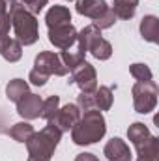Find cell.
<instances>
[{
  "instance_id": "484cf974",
  "label": "cell",
  "mask_w": 159,
  "mask_h": 161,
  "mask_svg": "<svg viewBox=\"0 0 159 161\" xmlns=\"http://www.w3.org/2000/svg\"><path fill=\"white\" fill-rule=\"evenodd\" d=\"M19 2H21V4H23V6L30 11V13L38 15L41 9L47 6V2H49V0H19Z\"/></svg>"
},
{
  "instance_id": "83f0119b",
  "label": "cell",
  "mask_w": 159,
  "mask_h": 161,
  "mask_svg": "<svg viewBox=\"0 0 159 161\" xmlns=\"http://www.w3.org/2000/svg\"><path fill=\"white\" fill-rule=\"evenodd\" d=\"M75 161H99L94 154H90V152H82V154H79L77 158H75Z\"/></svg>"
},
{
  "instance_id": "8fae6325",
  "label": "cell",
  "mask_w": 159,
  "mask_h": 161,
  "mask_svg": "<svg viewBox=\"0 0 159 161\" xmlns=\"http://www.w3.org/2000/svg\"><path fill=\"white\" fill-rule=\"evenodd\" d=\"M41 105H43V99H41L38 94H32L28 92L26 96H23L19 101H17V113L21 118L25 120H36L41 116Z\"/></svg>"
},
{
  "instance_id": "4316f807",
  "label": "cell",
  "mask_w": 159,
  "mask_h": 161,
  "mask_svg": "<svg viewBox=\"0 0 159 161\" xmlns=\"http://www.w3.org/2000/svg\"><path fill=\"white\" fill-rule=\"evenodd\" d=\"M28 80H30L34 86H43V84L49 80V77L43 75V73H40V71H36V69H32V71L28 73Z\"/></svg>"
},
{
  "instance_id": "ba28073f",
  "label": "cell",
  "mask_w": 159,
  "mask_h": 161,
  "mask_svg": "<svg viewBox=\"0 0 159 161\" xmlns=\"http://www.w3.org/2000/svg\"><path fill=\"white\" fill-rule=\"evenodd\" d=\"M68 82H75L80 88V92H94L97 88V73L96 68L92 64H88L86 60L80 62L77 68L71 69V80Z\"/></svg>"
},
{
  "instance_id": "44dd1931",
  "label": "cell",
  "mask_w": 159,
  "mask_h": 161,
  "mask_svg": "<svg viewBox=\"0 0 159 161\" xmlns=\"http://www.w3.org/2000/svg\"><path fill=\"white\" fill-rule=\"evenodd\" d=\"M60 60L64 62V66L68 68V71H71L73 68H77L80 62H84V53L75 45L73 49H66L60 53Z\"/></svg>"
},
{
  "instance_id": "d6986e66",
  "label": "cell",
  "mask_w": 159,
  "mask_h": 161,
  "mask_svg": "<svg viewBox=\"0 0 159 161\" xmlns=\"http://www.w3.org/2000/svg\"><path fill=\"white\" fill-rule=\"evenodd\" d=\"M28 94V82L23 79H11L8 84H6V96L9 101L17 103L23 96Z\"/></svg>"
},
{
  "instance_id": "3957f363",
  "label": "cell",
  "mask_w": 159,
  "mask_h": 161,
  "mask_svg": "<svg viewBox=\"0 0 159 161\" xmlns=\"http://www.w3.org/2000/svg\"><path fill=\"white\" fill-rule=\"evenodd\" d=\"M62 139V133L47 124L40 133H34L25 144H26V150H28V158H40V159H51L54 156V150L58 146Z\"/></svg>"
},
{
  "instance_id": "cb8c5ba5",
  "label": "cell",
  "mask_w": 159,
  "mask_h": 161,
  "mask_svg": "<svg viewBox=\"0 0 159 161\" xmlns=\"http://www.w3.org/2000/svg\"><path fill=\"white\" fill-rule=\"evenodd\" d=\"M129 73H131L137 80H152V77H154V75H152V69H150L146 64H139V62L129 66Z\"/></svg>"
},
{
  "instance_id": "2e32d148",
  "label": "cell",
  "mask_w": 159,
  "mask_h": 161,
  "mask_svg": "<svg viewBox=\"0 0 159 161\" xmlns=\"http://www.w3.org/2000/svg\"><path fill=\"white\" fill-rule=\"evenodd\" d=\"M150 137H152V133H150V129H148L142 122H133V124L127 127V139L131 141V144H133L135 148L140 146V144H144Z\"/></svg>"
},
{
  "instance_id": "7a4b0ae2",
  "label": "cell",
  "mask_w": 159,
  "mask_h": 161,
  "mask_svg": "<svg viewBox=\"0 0 159 161\" xmlns=\"http://www.w3.org/2000/svg\"><path fill=\"white\" fill-rule=\"evenodd\" d=\"M107 133V122L101 111H86L71 127V141L79 146H88L101 141Z\"/></svg>"
},
{
  "instance_id": "277c9868",
  "label": "cell",
  "mask_w": 159,
  "mask_h": 161,
  "mask_svg": "<svg viewBox=\"0 0 159 161\" xmlns=\"http://www.w3.org/2000/svg\"><path fill=\"white\" fill-rule=\"evenodd\" d=\"M75 45L79 47L84 54L90 53L97 60H109L112 56V45L101 36V30L96 28L94 25H88L80 32H77Z\"/></svg>"
},
{
  "instance_id": "4fadbf2b",
  "label": "cell",
  "mask_w": 159,
  "mask_h": 161,
  "mask_svg": "<svg viewBox=\"0 0 159 161\" xmlns=\"http://www.w3.org/2000/svg\"><path fill=\"white\" fill-rule=\"evenodd\" d=\"M0 54H2V58H4L6 62H9V64L19 62L21 56H23V45L15 40V38L6 36L4 40L0 41Z\"/></svg>"
},
{
  "instance_id": "ac0fdd59",
  "label": "cell",
  "mask_w": 159,
  "mask_h": 161,
  "mask_svg": "<svg viewBox=\"0 0 159 161\" xmlns=\"http://www.w3.org/2000/svg\"><path fill=\"white\" fill-rule=\"evenodd\" d=\"M94 101H96V109L97 111H109L112 107L114 96H112V88L109 86H99L94 90Z\"/></svg>"
},
{
  "instance_id": "603a6c76",
  "label": "cell",
  "mask_w": 159,
  "mask_h": 161,
  "mask_svg": "<svg viewBox=\"0 0 159 161\" xmlns=\"http://www.w3.org/2000/svg\"><path fill=\"white\" fill-rule=\"evenodd\" d=\"M9 15H8V0H0V41L6 36H9Z\"/></svg>"
},
{
  "instance_id": "9a60e30c",
  "label": "cell",
  "mask_w": 159,
  "mask_h": 161,
  "mask_svg": "<svg viewBox=\"0 0 159 161\" xmlns=\"http://www.w3.org/2000/svg\"><path fill=\"white\" fill-rule=\"evenodd\" d=\"M140 36L150 43L159 41V19L156 15H144L140 21Z\"/></svg>"
},
{
  "instance_id": "5bb4252c",
  "label": "cell",
  "mask_w": 159,
  "mask_h": 161,
  "mask_svg": "<svg viewBox=\"0 0 159 161\" xmlns=\"http://www.w3.org/2000/svg\"><path fill=\"white\" fill-rule=\"evenodd\" d=\"M45 23L49 28L60 26V25H69L71 23V11L66 6H52L45 15Z\"/></svg>"
},
{
  "instance_id": "ffe728a7",
  "label": "cell",
  "mask_w": 159,
  "mask_h": 161,
  "mask_svg": "<svg viewBox=\"0 0 159 161\" xmlns=\"http://www.w3.org/2000/svg\"><path fill=\"white\" fill-rule=\"evenodd\" d=\"M34 125L30 122H19V124H13L11 129H9V137L17 142H26L32 135H34Z\"/></svg>"
},
{
  "instance_id": "f1b7e54d",
  "label": "cell",
  "mask_w": 159,
  "mask_h": 161,
  "mask_svg": "<svg viewBox=\"0 0 159 161\" xmlns=\"http://www.w3.org/2000/svg\"><path fill=\"white\" fill-rule=\"evenodd\" d=\"M28 161H51V159H40V158H28Z\"/></svg>"
},
{
  "instance_id": "8992f818",
  "label": "cell",
  "mask_w": 159,
  "mask_h": 161,
  "mask_svg": "<svg viewBox=\"0 0 159 161\" xmlns=\"http://www.w3.org/2000/svg\"><path fill=\"white\" fill-rule=\"evenodd\" d=\"M133 107L139 114H150L157 105L159 86L156 80H137L131 88Z\"/></svg>"
},
{
  "instance_id": "30bf717a",
  "label": "cell",
  "mask_w": 159,
  "mask_h": 161,
  "mask_svg": "<svg viewBox=\"0 0 159 161\" xmlns=\"http://www.w3.org/2000/svg\"><path fill=\"white\" fill-rule=\"evenodd\" d=\"M49 41L60 51L71 49L75 45V41H77V30H75V26L71 23L69 25L52 26V28H49Z\"/></svg>"
},
{
  "instance_id": "d4e9b609",
  "label": "cell",
  "mask_w": 159,
  "mask_h": 161,
  "mask_svg": "<svg viewBox=\"0 0 159 161\" xmlns=\"http://www.w3.org/2000/svg\"><path fill=\"white\" fill-rule=\"evenodd\" d=\"M77 107H79L82 113H86V111H94L96 109V101H94V92H80L79 97H77V103H75ZM97 111V109H96Z\"/></svg>"
},
{
  "instance_id": "7c38bea8",
  "label": "cell",
  "mask_w": 159,
  "mask_h": 161,
  "mask_svg": "<svg viewBox=\"0 0 159 161\" xmlns=\"http://www.w3.org/2000/svg\"><path fill=\"white\" fill-rule=\"evenodd\" d=\"M103 154H105V158L109 161H131V150H129V146H127V142L125 141H122L118 137H112L107 144H105V148H103Z\"/></svg>"
},
{
  "instance_id": "6da1fadb",
  "label": "cell",
  "mask_w": 159,
  "mask_h": 161,
  "mask_svg": "<svg viewBox=\"0 0 159 161\" xmlns=\"http://www.w3.org/2000/svg\"><path fill=\"white\" fill-rule=\"evenodd\" d=\"M8 15L15 32V40L21 45H34L40 40V26L34 13H30L19 0L8 2Z\"/></svg>"
},
{
  "instance_id": "7402d4cb",
  "label": "cell",
  "mask_w": 159,
  "mask_h": 161,
  "mask_svg": "<svg viewBox=\"0 0 159 161\" xmlns=\"http://www.w3.org/2000/svg\"><path fill=\"white\" fill-rule=\"evenodd\" d=\"M60 109V96H49L47 99H43V105H41V118L45 120H51L56 111Z\"/></svg>"
},
{
  "instance_id": "52a82bcc",
  "label": "cell",
  "mask_w": 159,
  "mask_h": 161,
  "mask_svg": "<svg viewBox=\"0 0 159 161\" xmlns=\"http://www.w3.org/2000/svg\"><path fill=\"white\" fill-rule=\"evenodd\" d=\"M34 69L43 73V75H47V77H51V75H56V77L68 75V68L60 60V54L51 53V51H41L40 54L36 56Z\"/></svg>"
},
{
  "instance_id": "9c48e42d",
  "label": "cell",
  "mask_w": 159,
  "mask_h": 161,
  "mask_svg": "<svg viewBox=\"0 0 159 161\" xmlns=\"http://www.w3.org/2000/svg\"><path fill=\"white\" fill-rule=\"evenodd\" d=\"M80 118V109L75 105V103H68V105H64L62 109H58L56 111V114L51 118V120H47V124H51V125H54L60 133H66V131H69Z\"/></svg>"
},
{
  "instance_id": "e0dca14e",
  "label": "cell",
  "mask_w": 159,
  "mask_h": 161,
  "mask_svg": "<svg viewBox=\"0 0 159 161\" xmlns=\"http://www.w3.org/2000/svg\"><path fill=\"white\" fill-rule=\"evenodd\" d=\"M137 6H139V0H114L111 9L116 15V19L127 21V19H133L135 17Z\"/></svg>"
},
{
  "instance_id": "5b68a950",
  "label": "cell",
  "mask_w": 159,
  "mask_h": 161,
  "mask_svg": "<svg viewBox=\"0 0 159 161\" xmlns=\"http://www.w3.org/2000/svg\"><path fill=\"white\" fill-rule=\"evenodd\" d=\"M75 9L79 15L92 19V25L99 30L111 28L116 23V15L112 13L111 6H107L105 0H77Z\"/></svg>"
}]
</instances>
